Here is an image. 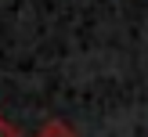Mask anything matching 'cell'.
<instances>
[{
	"label": "cell",
	"instance_id": "cell-1",
	"mask_svg": "<svg viewBox=\"0 0 148 137\" xmlns=\"http://www.w3.org/2000/svg\"><path fill=\"white\" fill-rule=\"evenodd\" d=\"M33 137H76V130H72V126H65V123H47V126H40V130H36V134Z\"/></svg>",
	"mask_w": 148,
	"mask_h": 137
},
{
	"label": "cell",
	"instance_id": "cell-2",
	"mask_svg": "<svg viewBox=\"0 0 148 137\" xmlns=\"http://www.w3.org/2000/svg\"><path fill=\"white\" fill-rule=\"evenodd\" d=\"M0 137H18V126H14V123H7L4 115H0Z\"/></svg>",
	"mask_w": 148,
	"mask_h": 137
}]
</instances>
